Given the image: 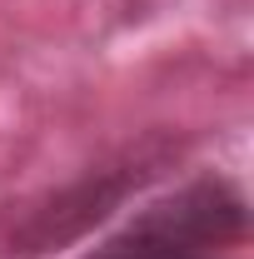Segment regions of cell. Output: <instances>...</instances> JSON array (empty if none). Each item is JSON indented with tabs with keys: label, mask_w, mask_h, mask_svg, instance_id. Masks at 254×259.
<instances>
[{
	"label": "cell",
	"mask_w": 254,
	"mask_h": 259,
	"mask_svg": "<svg viewBox=\"0 0 254 259\" xmlns=\"http://www.w3.org/2000/svg\"><path fill=\"white\" fill-rule=\"evenodd\" d=\"M185 155V140L170 130H150L135 145L115 150L110 160L80 169L75 180H65L55 190L25 199L20 209L5 214L0 225V254L5 259H50L90 239L100 225H110L130 199L150 190L155 180H164Z\"/></svg>",
	"instance_id": "obj_1"
},
{
	"label": "cell",
	"mask_w": 254,
	"mask_h": 259,
	"mask_svg": "<svg viewBox=\"0 0 254 259\" xmlns=\"http://www.w3.org/2000/svg\"><path fill=\"white\" fill-rule=\"evenodd\" d=\"M244 234H249L244 190L229 175L199 169L185 185L140 204L115 234H105L80 259H220V249L244 244Z\"/></svg>",
	"instance_id": "obj_2"
}]
</instances>
